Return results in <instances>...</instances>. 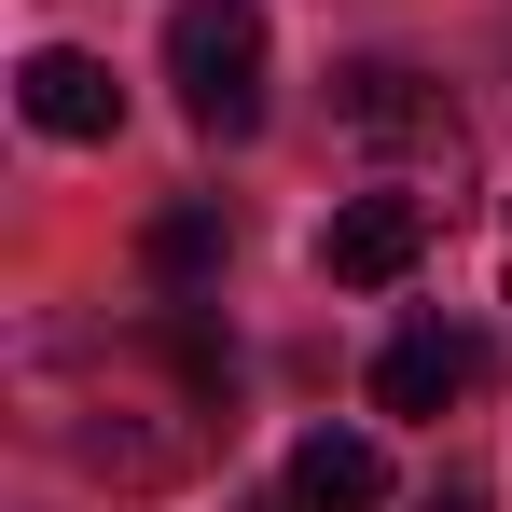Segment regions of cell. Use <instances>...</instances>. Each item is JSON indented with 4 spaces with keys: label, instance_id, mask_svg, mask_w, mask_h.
Wrapping results in <instances>:
<instances>
[{
    "label": "cell",
    "instance_id": "obj_1",
    "mask_svg": "<svg viewBox=\"0 0 512 512\" xmlns=\"http://www.w3.org/2000/svg\"><path fill=\"white\" fill-rule=\"evenodd\" d=\"M42 416H56V443L84 457L111 499H153V485H180L208 457V429L236 416V346L180 305V319H153V333H125V346H84L42 388Z\"/></svg>",
    "mask_w": 512,
    "mask_h": 512
},
{
    "label": "cell",
    "instance_id": "obj_2",
    "mask_svg": "<svg viewBox=\"0 0 512 512\" xmlns=\"http://www.w3.org/2000/svg\"><path fill=\"white\" fill-rule=\"evenodd\" d=\"M333 139L374 153L402 194H443V208H457V180H471V125H457V97L429 84V70H402V56H346V70H333Z\"/></svg>",
    "mask_w": 512,
    "mask_h": 512
},
{
    "label": "cell",
    "instance_id": "obj_3",
    "mask_svg": "<svg viewBox=\"0 0 512 512\" xmlns=\"http://www.w3.org/2000/svg\"><path fill=\"white\" fill-rule=\"evenodd\" d=\"M167 84L194 139H250L263 125V0H180L167 14Z\"/></svg>",
    "mask_w": 512,
    "mask_h": 512
},
{
    "label": "cell",
    "instance_id": "obj_4",
    "mask_svg": "<svg viewBox=\"0 0 512 512\" xmlns=\"http://www.w3.org/2000/svg\"><path fill=\"white\" fill-rule=\"evenodd\" d=\"M457 208L443 194H402V180H374V194H346L333 222H319V277L333 291H388V277H416L429 236H443Z\"/></svg>",
    "mask_w": 512,
    "mask_h": 512
},
{
    "label": "cell",
    "instance_id": "obj_5",
    "mask_svg": "<svg viewBox=\"0 0 512 512\" xmlns=\"http://www.w3.org/2000/svg\"><path fill=\"white\" fill-rule=\"evenodd\" d=\"M14 97H28L42 139H111V125H125V84H111V56H84V42H42Z\"/></svg>",
    "mask_w": 512,
    "mask_h": 512
},
{
    "label": "cell",
    "instance_id": "obj_6",
    "mask_svg": "<svg viewBox=\"0 0 512 512\" xmlns=\"http://www.w3.org/2000/svg\"><path fill=\"white\" fill-rule=\"evenodd\" d=\"M471 374H485V346L443 333V319H416V333H388V360H374V416H443Z\"/></svg>",
    "mask_w": 512,
    "mask_h": 512
},
{
    "label": "cell",
    "instance_id": "obj_7",
    "mask_svg": "<svg viewBox=\"0 0 512 512\" xmlns=\"http://www.w3.org/2000/svg\"><path fill=\"white\" fill-rule=\"evenodd\" d=\"M291 499L305 512H388V457H374L360 429H305V443H291Z\"/></svg>",
    "mask_w": 512,
    "mask_h": 512
},
{
    "label": "cell",
    "instance_id": "obj_8",
    "mask_svg": "<svg viewBox=\"0 0 512 512\" xmlns=\"http://www.w3.org/2000/svg\"><path fill=\"white\" fill-rule=\"evenodd\" d=\"M222 250H236V222H222L208 194H180V208H153V236H139V263H153L167 291H208V277H222Z\"/></svg>",
    "mask_w": 512,
    "mask_h": 512
},
{
    "label": "cell",
    "instance_id": "obj_9",
    "mask_svg": "<svg viewBox=\"0 0 512 512\" xmlns=\"http://www.w3.org/2000/svg\"><path fill=\"white\" fill-rule=\"evenodd\" d=\"M429 512H499V499H485V471H443V485H429Z\"/></svg>",
    "mask_w": 512,
    "mask_h": 512
}]
</instances>
